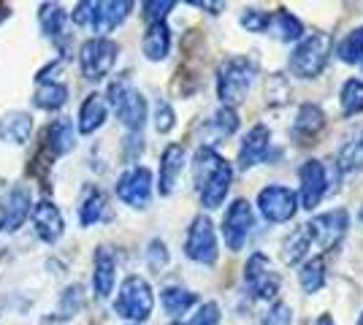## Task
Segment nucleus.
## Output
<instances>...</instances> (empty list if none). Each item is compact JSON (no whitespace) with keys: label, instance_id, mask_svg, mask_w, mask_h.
I'll return each mask as SVG.
<instances>
[{"label":"nucleus","instance_id":"obj_1","mask_svg":"<svg viewBox=\"0 0 363 325\" xmlns=\"http://www.w3.org/2000/svg\"><path fill=\"white\" fill-rule=\"evenodd\" d=\"M155 309V295H152L150 282L144 277H128L122 282L120 295L114 301V312L125 317V320H133V323H144Z\"/></svg>","mask_w":363,"mask_h":325},{"label":"nucleus","instance_id":"obj_2","mask_svg":"<svg viewBox=\"0 0 363 325\" xmlns=\"http://www.w3.org/2000/svg\"><path fill=\"white\" fill-rule=\"evenodd\" d=\"M252 79H255V62L247 60V57H230L220 68V76H217V95H220V101L228 108H233L247 95Z\"/></svg>","mask_w":363,"mask_h":325},{"label":"nucleus","instance_id":"obj_3","mask_svg":"<svg viewBox=\"0 0 363 325\" xmlns=\"http://www.w3.org/2000/svg\"><path fill=\"white\" fill-rule=\"evenodd\" d=\"M108 103L114 106L120 122L130 130H141L147 122V101L144 95L130 87L128 79H117L111 87H108Z\"/></svg>","mask_w":363,"mask_h":325},{"label":"nucleus","instance_id":"obj_4","mask_svg":"<svg viewBox=\"0 0 363 325\" xmlns=\"http://www.w3.org/2000/svg\"><path fill=\"white\" fill-rule=\"evenodd\" d=\"M328 55H331V38L328 35H309L293 52L290 71L301 79L318 76L320 71L325 68V62H328Z\"/></svg>","mask_w":363,"mask_h":325},{"label":"nucleus","instance_id":"obj_5","mask_svg":"<svg viewBox=\"0 0 363 325\" xmlns=\"http://www.w3.org/2000/svg\"><path fill=\"white\" fill-rule=\"evenodd\" d=\"M117 52L120 47L111 41V38H90L84 47H82V55H79V62H82V74L90 81H101L108 71L114 68L117 62Z\"/></svg>","mask_w":363,"mask_h":325},{"label":"nucleus","instance_id":"obj_6","mask_svg":"<svg viewBox=\"0 0 363 325\" xmlns=\"http://www.w3.org/2000/svg\"><path fill=\"white\" fill-rule=\"evenodd\" d=\"M184 252L190 261L203 266H212L217 261V236H214V225L209 217H196L190 231H187V241H184Z\"/></svg>","mask_w":363,"mask_h":325},{"label":"nucleus","instance_id":"obj_7","mask_svg":"<svg viewBox=\"0 0 363 325\" xmlns=\"http://www.w3.org/2000/svg\"><path fill=\"white\" fill-rule=\"evenodd\" d=\"M117 195L122 203H128L133 209H144L152 198V171L144 166L128 169L117 182Z\"/></svg>","mask_w":363,"mask_h":325},{"label":"nucleus","instance_id":"obj_8","mask_svg":"<svg viewBox=\"0 0 363 325\" xmlns=\"http://www.w3.org/2000/svg\"><path fill=\"white\" fill-rule=\"evenodd\" d=\"M252 225H255L252 206L244 201V198L230 203L225 219H223V236H225L228 247L233 249V252L242 249L244 241H247V236H250V231H252Z\"/></svg>","mask_w":363,"mask_h":325},{"label":"nucleus","instance_id":"obj_9","mask_svg":"<svg viewBox=\"0 0 363 325\" xmlns=\"http://www.w3.org/2000/svg\"><path fill=\"white\" fill-rule=\"evenodd\" d=\"M257 206L269 222H288L296 215V193L282 185H269L260 190Z\"/></svg>","mask_w":363,"mask_h":325},{"label":"nucleus","instance_id":"obj_10","mask_svg":"<svg viewBox=\"0 0 363 325\" xmlns=\"http://www.w3.org/2000/svg\"><path fill=\"white\" fill-rule=\"evenodd\" d=\"M244 279H247L250 290H252L257 298H274V295H277V290H279V277L272 271L269 258H266L263 252H255V255L247 261Z\"/></svg>","mask_w":363,"mask_h":325},{"label":"nucleus","instance_id":"obj_11","mask_svg":"<svg viewBox=\"0 0 363 325\" xmlns=\"http://www.w3.org/2000/svg\"><path fill=\"white\" fill-rule=\"evenodd\" d=\"M309 236H312V241H318L323 249H331L345 231L350 228V217L345 209H336V212H328V215H320L315 217L309 225Z\"/></svg>","mask_w":363,"mask_h":325},{"label":"nucleus","instance_id":"obj_12","mask_svg":"<svg viewBox=\"0 0 363 325\" xmlns=\"http://www.w3.org/2000/svg\"><path fill=\"white\" fill-rule=\"evenodd\" d=\"M298 179H301V203L303 209H315L323 195L328 193V173L325 166L320 160H306L298 171Z\"/></svg>","mask_w":363,"mask_h":325},{"label":"nucleus","instance_id":"obj_13","mask_svg":"<svg viewBox=\"0 0 363 325\" xmlns=\"http://www.w3.org/2000/svg\"><path fill=\"white\" fill-rule=\"evenodd\" d=\"M30 215V190L25 185H16L6 193L3 206H0V228L3 231H16Z\"/></svg>","mask_w":363,"mask_h":325},{"label":"nucleus","instance_id":"obj_14","mask_svg":"<svg viewBox=\"0 0 363 325\" xmlns=\"http://www.w3.org/2000/svg\"><path fill=\"white\" fill-rule=\"evenodd\" d=\"M30 217H33V225H35V233L44 239L46 244H55L62 236V231H65L60 209L52 201H38L33 206Z\"/></svg>","mask_w":363,"mask_h":325},{"label":"nucleus","instance_id":"obj_15","mask_svg":"<svg viewBox=\"0 0 363 325\" xmlns=\"http://www.w3.org/2000/svg\"><path fill=\"white\" fill-rule=\"evenodd\" d=\"M269 144H272V133L266 125H255L242 141V149H239V166L242 169H252L257 163H263V157L269 152Z\"/></svg>","mask_w":363,"mask_h":325},{"label":"nucleus","instance_id":"obj_16","mask_svg":"<svg viewBox=\"0 0 363 325\" xmlns=\"http://www.w3.org/2000/svg\"><path fill=\"white\" fill-rule=\"evenodd\" d=\"M323 127H325V114L320 111V106L306 103L298 111V117H296L290 133H293V139L298 141V144H315V139L320 136Z\"/></svg>","mask_w":363,"mask_h":325},{"label":"nucleus","instance_id":"obj_17","mask_svg":"<svg viewBox=\"0 0 363 325\" xmlns=\"http://www.w3.org/2000/svg\"><path fill=\"white\" fill-rule=\"evenodd\" d=\"M230 179H233V169L223 160V163H220V169L214 171L212 176L206 179V185L201 187V203H203L206 209H217V206H223L228 190H230Z\"/></svg>","mask_w":363,"mask_h":325},{"label":"nucleus","instance_id":"obj_18","mask_svg":"<svg viewBox=\"0 0 363 325\" xmlns=\"http://www.w3.org/2000/svg\"><path fill=\"white\" fill-rule=\"evenodd\" d=\"M106 117H108L106 98L98 93L87 95L84 103H82V111H79V133H84V136L95 133L101 125L106 122Z\"/></svg>","mask_w":363,"mask_h":325},{"label":"nucleus","instance_id":"obj_19","mask_svg":"<svg viewBox=\"0 0 363 325\" xmlns=\"http://www.w3.org/2000/svg\"><path fill=\"white\" fill-rule=\"evenodd\" d=\"M133 11V3H98L95 6V25H92V30L101 33V38L111 33L117 25H122L128 14Z\"/></svg>","mask_w":363,"mask_h":325},{"label":"nucleus","instance_id":"obj_20","mask_svg":"<svg viewBox=\"0 0 363 325\" xmlns=\"http://www.w3.org/2000/svg\"><path fill=\"white\" fill-rule=\"evenodd\" d=\"M114 268H117V263H114L111 249L101 247L95 252V274H92V287L101 298H106L114 287Z\"/></svg>","mask_w":363,"mask_h":325},{"label":"nucleus","instance_id":"obj_21","mask_svg":"<svg viewBox=\"0 0 363 325\" xmlns=\"http://www.w3.org/2000/svg\"><path fill=\"white\" fill-rule=\"evenodd\" d=\"M182 169H184V149L179 144H171L163 152V163H160V193L163 195H168L177 187Z\"/></svg>","mask_w":363,"mask_h":325},{"label":"nucleus","instance_id":"obj_22","mask_svg":"<svg viewBox=\"0 0 363 325\" xmlns=\"http://www.w3.org/2000/svg\"><path fill=\"white\" fill-rule=\"evenodd\" d=\"M33 133V120L25 111H11L6 117H0V139L9 144H25Z\"/></svg>","mask_w":363,"mask_h":325},{"label":"nucleus","instance_id":"obj_23","mask_svg":"<svg viewBox=\"0 0 363 325\" xmlns=\"http://www.w3.org/2000/svg\"><path fill=\"white\" fill-rule=\"evenodd\" d=\"M46 147L52 149V155L55 157L68 155V152L76 147L74 125H71L68 117H60V120H55V122L49 125V130H46Z\"/></svg>","mask_w":363,"mask_h":325},{"label":"nucleus","instance_id":"obj_24","mask_svg":"<svg viewBox=\"0 0 363 325\" xmlns=\"http://www.w3.org/2000/svg\"><path fill=\"white\" fill-rule=\"evenodd\" d=\"M144 55L150 60H166L168 52H171V30L166 28V22H157V25H150V30L144 33Z\"/></svg>","mask_w":363,"mask_h":325},{"label":"nucleus","instance_id":"obj_25","mask_svg":"<svg viewBox=\"0 0 363 325\" xmlns=\"http://www.w3.org/2000/svg\"><path fill=\"white\" fill-rule=\"evenodd\" d=\"M38 81V90H35V106L46 108V111H55V108L65 106L68 101V87L62 81L55 79H35Z\"/></svg>","mask_w":363,"mask_h":325},{"label":"nucleus","instance_id":"obj_26","mask_svg":"<svg viewBox=\"0 0 363 325\" xmlns=\"http://www.w3.org/2000/svg\"><path fill=\"white\" fill-rule=\"evenodd\" d=\"M266 30L272 33V35H277L279 41H296V38H301L303 25L290 11H277V14H269Z\"/></svg>","mask_w":363,"mask_h":325},{"label":"nucleus","instance_id":"obj_27","mask_svg":"<svg viewBox=\"0 0 363 325\" xmlns=\"http://www.w3.org/2000/svg\"><path fill=\"white\" fill-rule=\"evenodd\" d=\"M309 247H312V236H309V228L301 225L298 231L290 233V239H285V244H282V261L296 266L309 252Z\"/></svg>","mask_w":363,"mask_h":325},{"label":"nucleus","instance_id":"obj_28","mask_svg":"<svg viewBox=\"0 0 363 325\" xmlns=\"http://www.w3.org/2000/svg\"><path fill=\"white\" fill-rule=\"evenodd\" d=\"M104 209H106V195H104L98 187H90L87 195H84V201H82V206H79V222H82L84 228H90V225H95V222L104 217Z\"/></svg>","mask_w":363,"mask_h":325},{"label":"nucleus","instance_id":"obj_29","mask_svg":"<svg viewBox=\"0 0 363 325\" xmlns=\"http://www.w3.org/2000/svg\"><path fill=\"white\" fill-rule=\"evenodd\" d=\"M220 163H223V157L214 152L212 147H201L196 152V160H193V179H196L198 190L206 185V179L212 176L214 171L220 169Z\"/></svg>","mask_w":363,"mask_h":325},{"label":"nucleus","instance_id":"obj_30","mask_svg":"<svg viewBox=\"0 0 363 325\" xmlns=\"http://www.w3.org/2000/svg\"><path fill=\"white\" fill-rule=\"evenodd\" d=\"M38 22H41V30H44L46 38H60L62 30H65V22L68 16L62 11L57 3H46L38 11Z\"/></svg>","mask_w":363,"mask_h":325},{"label":"nucleus","instance_id":"obj_31","mask_svg":"<svg viewBox=\"0 0 363 325\" xmlns=\"http://www.w3.org/2000/svg\"><path fill=\"white\" fill-rule=\"evenodd\" d=\"M196 301H198V295L190 293V290H184V287H166V290H163V307H166V312L171 317L184 314Z\"/></svg>","mask_w":363,"mask_h":325},{"label":"nucleus","instance_id":"obj_32","mask_svg":"<svg viewBox=\"0 0 363 325\" xmlns=\"http://www.w3.org/2000/svg\"><path fill=\"white\" fill-rule=\"evenodd\" d=\"M298 279H301V287L306 293H318L320 287L325 285V263L323 258H312L301 266L298 271Z\"/></svg>","mask_w":363,"mask_h":325},{"label":"nucleus","instance_id":"obj_33","mask_svg":"<svg viewBox=\"0 0 363 325\" xmlns=\"http://www.w3.org/2000/svg\"><path fill=\"white\" fill-rule=\"evenodd\" d=\"M342 111L345 114H361L363 111V81L350 79L342 87Z\"/></svg>","mask_w":363,"mask_h":325},{"label":"nucleus","instance_id":"obj_34","mask_svg":"<svg viewBox=\"0 0 363 325\" xmlns=\"http://www.w3.org/2000/svg\"><path fill=\"white\" fill-rule=\"evenodd\" d=\"M339 60H345V62H361L363 60V28H358V30H352L339 44Z\"/></svg>","mask_w":363,"mask_h":325},{"label":"nucleus","instance_id":"obj_35","mask_svg":"<svg viewBox=\"0 0 363 325\" xmlns=\"http://www.w3.org/2000/svg\"><path fill=\"white\" fill-rule=\"evenodd\" d=\"M358 166H363V144L361 141H350L347 147L342 149V155H339V169L352 171Z\"/></svg>","mask_w":363,"mask_h":325},{"label":"nucleus","instance_id":"obj_36","mask_svg":"<svg viewBox=\"0 0 363 325\" xmlns=\"http://www.w3.org/2000/svg\"><path fill=\"white\" fill-rule=\"evenodd\" d=\"M214 127H217V133H220V136H230V133H236V127H239V117H236V111L223 106L220 111H217V117H214Z\"/></svg>","mask_w":363,"mask_h":325},{"label":"nucleus","instance_id":"obj_37","mask_svg":"<svg viewBox=\"0 0 363 325\" xmlns=\"http://www.w3.org/2000/svg\"><path fill=\"white\" fill-rule=\"evenodd\" d=\"M242 25L252 33H266L269 14H266V11H257V8H247V11L242 14Z\"/></svg>","mask_w":363,"mask_h":325},{"label":"nucleus","instance_id":"obj_38","mask_svg":"<svg viewBox=\"0 0 363 325\" xmlns=\"http://www.w3.org/2000/svg\"><path fill=\"white\" fill-rule=\"evenodd\" d=\"M177 3L174 0H163V3H144V8H147V19H150V25H157V22H163L166 14L174 8Z\"/></svg>","mask_w":363,"mask_h":325},{"label":"nucleus","instance_id":"obj_39","mask_svg":"<svg viewBox=\"0 0 363 325\" xmlns=\"http://www.w3.org/2000/svg\"><path fill=\"white\" fill-rule=\"evenodd\" d=\"M95 6L98 3H79L74 11V22L79 25V28H90L95 25Z\"/></svg>","mask_w":363,"mask_h":325},{"label":"nucleus","instance_id":"obj_40","mask_svg":"<svg viewBox=\"0 0 363 325\" xmlns=\"http://www.w3.org/2000/svg\"><path fill=\"white\" fill-rule=\"evenodd\" d=\"M155 127L157 133H168L174 127V108L168 103H157V111H155Z\"/></svg>","mask_w":363,"mask_h":325},{"label":"nucleus","instance_id":"obj_41","mask_svg":"<svg viewBox=\"0 0 363 325\" xmlns=\"http://www.w3.org/2000/svg\"><path fill=\"white\" fill-rule=\"evenodd\" d=\"M190 325H220V307L217 304H203Z\"/></svg>","mask_w":363,"mask_h":325},{"label":"nucleus","instance_id":"obj_42","mask_svg":"<svg viewBox=\"0 0 363 325\" xmlns=\"http://www.w3.org/2000/svg\"><path fill=\"white\" fill-rule=\"evenodd\" d=\"M79 307H82V287H79V285H74V287H68V290H65V295H62V309H65V314H62V317H71Z\"/></svg>","mask_w":363,"mask_h":325},{"label":"nucleus","instance_id":"obj_43","mask_svg":"<svg viewBox=\"0 0 363 325\" xmlns=\"http://www.w3.org/2000/svg\"><path fill=\"white\" fill-rule=\"evenodd\" d=\"M168 263V249L163 241H152L150 244V266L152 268H163Z\"/></svg>","mask_w":363,"mask_h":325},{"label":"nucleus","instance_id":"obj_44","mask_svg":"<svg viewBox=\"0 0 363 325\" xmlns=\"http://www.w3.org/2000/svg\"><path fill=\"white\" fill-rule=\"evenodd\" d=\"M288 323H290V307H285V304H277L269 312V317H266V325H288Z\"/></svg>","mask_w":363,"mask_h":325},{"label":"nucleus","instance_id":"obj_45","mask_svg":"<svg viewBox=\"0 0 363 325\" xmlns=\"http://www.w3.org/2000/svg\"><path fill=\"white\" fill-rule=\"evenodd\" d=\"M315 325H333V320H331V317H320V320Z\"/></svg>","mask_w":363,"mask_h":325},{"label":"nucleus","instance_id":"obj_46","mask_svg":"<svg viewBox=\"0 0 363 325\" xmlns=\"http://www.w3.org/2000/svg\"><path fill=\"white\" fill-rule=\"evenodd\" d=\"M358 325H363V314H361V320H358Z\"/></svg>","mask_w":363,"mask_h":325},{"label":"nucleus","instance_id":"obj_47","mask_svg":"<svg viewBox=\"0 0 363 325\" xmlns=\"http://www.w3.org/2000/svg\"><path fill=\"white\" fill-rule=\"evenodd\" d=\"M174 325H182V323H174Z\"/></svg>","mask_w":363,"mask_h":325},{"label":"nucleus","instance_id":"obj_48","mask_svg":"<svg viewBox=\"0 0 363 325\" xmlns=\"http://www.w3.org/2000/svg\"><path fill=\"white\" fill-rule=\"evenodd\" d=\"M361 144H363V139H361Z\"/></svg>","mask_w":363,"mask_h":325},{"label":"nucleus","instance_id":"obj_49","mask_svg":"<svg viewBox=\"0 0 363 325\" xmlns=\"http://www.w3.org/2000/svg\"><path fill=\"white\" fill-rule=\"evenodd\" d=\"M361 62H363V60H361Z\"/></svg>","mask_w":363,"mask_h":325}]
</instances>
